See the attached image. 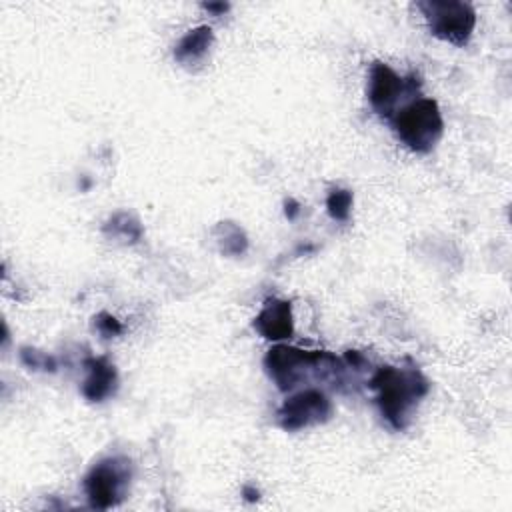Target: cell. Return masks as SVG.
I'll return each mask as SVG.
<instances>
[{
  "label": "cell",
  "mask_w": 512,
  "mask_h": 512,
  "mask_svg": "<svg viewBox=\"0 0 512 512\" xmlns=\"http://www.w3.org/2000/svg\"><path fill=\"white\" fill-rule=\"evenodd\" d=\"M368 386L376 392L374 402L392 430H406L430 392V380L416 366H380Z\"/></svg>",
  "instance_id": "cell-1"
},
{
  "label": "cell",
  "mask_w": 512,
  "mask_h": 512,
  "mask_svg": "<svg viewBox=\"0 0 512 512\" xmlns=\"http://www.w3.org/2000/svg\"><path fill=\"white\" fill-rule=\"evenodd\" d=\"M264 368L278 390L288 392L308 378L332 382V386L340 388L344 384L348 364L344 358H336L326 350H302L298 346L278 342L266 352Z\"/></svg>",
  "instance_id": "cell-2"
},
{
  "label": "cell",
  "mask_w": 512,
  "mask_h": 512,
  "mask_svg": "<svg viewBox=\"0 0 512 512\" xmlns=\"http://www.w3.org/2000/svg\"><path fill=\"white\" fill-rule=\"evenodd\" d=\"M396 138L416 154H428L444 134V118L434 98H414L388 120Z\"/></svg>",
  "instance_id": "cell-3"
},
{
  "label": "cell",
  "mask_w": 512,
  "mask_h": 512,
  "mask_svg": "<svg viewBox=\"0 0 512 512\" xmlns=\"http://www.w3.org/2000/svg\"><path fill=\"white\" fill-rule=\"evenodd\" d=\"M132 474V460L126 456H108L98 460L84 476V492L90 508L108 510L124 502Z\"/></svg>",
  "instance_id": "cell-4"
},
{
  "label": "cell",
  "mask_w": 512,
  "mask_h": 512,
  "mask_svg": "<svg viewBox=\"0 0 512 512\" xmlns=\"http://www.w3.org/2000/svg\"><path fill=\"white\" fill-rule=\"evenodd\" d=\"M420 86L422 82L414 72L408 76H400L384 62L376 60L370 64L366 90L368 102L372 110L386 120H390L398 112V104H408L410 98L418 94Z\"/></svg>",
  "instance_id": "cell-5"
},
{
  "label": "cell",
  "mask_w": 512,
  "mask_h": 512,
  "mask_svg": "<svg viewBox=\"0 0 512 512\" xmlns=\"http://www.w3.org/2000/svg\"><path fill=\"white\" fill-rule=\"evenodd\" d=\"M432 36L454 46H466L476 28V10L462 0H424L418 2Z\"/></svg>",
  "instance_id": "cell-6"
},
{
  "label": "cell",
  "mask_w": 512,
  "mask_h": 512,
  "mask_svg": "<svg viewBox=\"0 0 512 512\" xmlns=\"http://www.w3.org/2000/svg\"><path fill=\"white\" fill-rule=\"evenodd\" d=\"M334 412L332 400L318 388H304L282 402L278 408V424L286 432H298L330 420Z\"/></svg>",
  "instance_id": "cell-7"
},
{
  "label": "cell",
  "mask_w": 512,
  "mask_h": 512,
  "mask_svg": "<svg viewBox=\"0 0 512 512\" xmlns=\"http://www.w3.org/2000/svg\"><path fill=\"white\" fill-rule=\"evenodd\" d=\"M252 326L266 340H272V342L288 340L294 334V316H292L290 300L276 298V296L266 298Z\"/></svg>",
  "instance_id": "cell-8"
},
{
  "label": "cell",
  "mask_w": 512,
  "mask_h": 512,
  "mask_svg": "<svg viewBox=\"0 0 512 512\" xmlns=\"http://www.w3.org/2000/svg\"><path fill=\"white\" fill-rule=\"evenodd\" d=\"M82 364L86 368L82 396L88 402H102L110 398L118 388L116 366L106 356H88Z\"/></svg>",
  "instance_id": "cell-9"
},
{
  "label": "cell",
  "mask_w": 512,
  "mask_h": 512,
  "mask_svg": "<svg viewBox=\"0 0 512 512\" xmlns=\"http://www.w3.org/2000/svg\"><path fill=\"white\" fill-rule=\"evenodd\" d=\"M214 44V32L208 24L188 30L174 46V60L182 66L200 64Z\"/></svg>",
  "instance_id": "cell-10"
},
{
  "label": "cell",
  "mask_w": 512,
  "mask_h": 512,
  "mask_svg": "<svg viewBox=\"0 0 512 512\" xmlns=\"http://www.w3.org/2000/svg\"><path fill=\"white\" fill-rule=\"evenodd\" d=\"M212 236L216 240L220 254L224 256H242L248 250V236L236 222H218L212 228Z\"/></svg>",
  "instance_id": "cell-11"
},
{
  "label": "cell",
  "mask_w": 512,
  "mask_h": 512,
  "mask_svg": "<svg viewBox=\"0 0 512 512\" xmlns=\"http://www.w3.org/2000/svg\"><path fill=\"white\" fill-rule=\"evenodd\" d=\"M102 232L108 238L122 240L124 244H136L142 238V224L128 212H116L106 220Z\"/></svg>",
  "instance_id": "cell-12"
},
{
  "label": "cell",
  "mask_w": 512,
  "mask_h": 512,
  "mask_svg": "<svg viewBox=\"0 0 512 512\" xmlns=\"http://www.w3.org/2000/svg\"><path fill=\"white\" fill-rule=\"evenodd\" d=\"M354 196L348 188H332L326 196V210L332 220L346 222L350 218Z\"/></svg>",
  "instance_id": "cell-13"
},
{
  "label": "cell",
  "mask_w": 512,
  "mask_h": 512,
  "mask_svg": "<svg viewBox=\"0 0 512 512\" xmlns=\"http://www.w3.org/2000/svg\"><path fill=\"white\" fill-rule=\"evenodd\" d=\"M20 360L26 368L30 370H48V372H54L56 370V360L54 356L46 354V352H40L36 348H30V346H24L20 348Z\"/></svg>",
  "instance_id": "cell-14"
},
{
  "label": "cell",
  "mask_w": 512,
  "mask_h": 512,
  "mask_svg": "<svg viewBox=\"0 0 512 512\" xmlns=\"http://www.w3.org/2000/svg\"><path fill=\"white\" fill-rule=\"evenodd\" d=\"M94 328L102 334V338H114L124 330L120 320L108 312H100L94 316Z\"/></svg>",
  "instance_id": "cell-15"
},
{
  "label": "cell",
  "mask_w": 512,
  "mask_h": 512,
  "mask_svg": "<svg viewBox=\"0 0 512 512\" xmlns=\"http://www.w3.org/2000/svg\"><path fill=\"white\" fill-rule=\"evenodd\" d=\"M202 8L208 10V12L214 14V16H220V14H224V12L230 10V4H228V2H204Z\"/></svg>",
  "instance_id": "cell-16"
},
{
  "label": "cell",
  "mask_w": 512,
  "mask_h": 512,
  "mask_svg": "<svg viewBox=\"0 0 512 512\" xmlns=\"http://www.w3.org/2000/svg\"><path fill=\"white\" fill-rule=\"evenodd\" d=\"M298 210H300V204H298L296 200L288 198V200H286V218H288V220H294L296 214H298Z\"/></svg>",
  "instance_id": "cell-17"
},
{
  "label": "cell",
  "mask_w": 512,
  "mask_h": 512,
  "mask_svg": "<svg viewBox=\"0 0 512 512\" xmlns=\"http://www.w3.org/2000/svg\"><path fill=\"white\" fill-rule=\"evenodd\" d=\"M242 494L246 496V500H250V502H254V500H258V496H260V492L258 490H254L252 486H244V490H242Z\"/></svg>",
  "instance_id": "cell-18"
}]
</instances>
